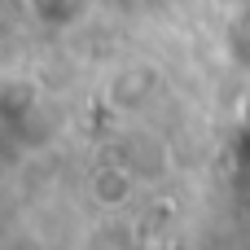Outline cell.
Segmentation results:
<instances>
[{
  "instance_id": "obj_1",
  "label": "cell",
  "mask_w": 250,
  "mask_h": 250,
  "mask_svg": "<svg viewBox=\"0 0 250 250\" xmlns=\"http://www.w3.org/2000/svg\"><path fill=\"white\" fill-rule=\"evenodd\" d=\"M88 198L101 211H127L136 198V176L127 167H97L88 176Z\"/></svg>"
}]
</instances>
